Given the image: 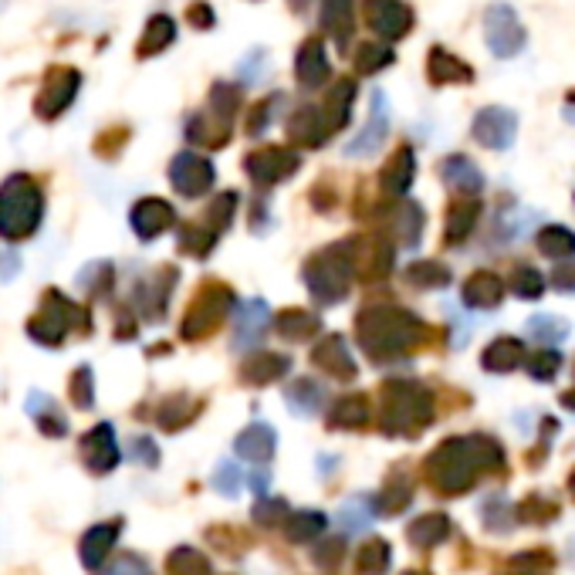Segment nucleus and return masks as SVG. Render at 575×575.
I'll use <instances>...</instances> for the list:
<instances>
[{
	"label": "nucleus",
	"instance_id": "5701e85b",
	"mask_svg": "<svg viewBox=\"0 0 575 575\" xmlns=\"http://www.w3.org/2000/svg\"><path fill=\"white\" fill-rule=\"evenodd\" d=\"M535 244H538V251H542L545 258H552V261H569V258H575V234H572L569 227L548 224V227L538 230Z\"/></svg>",
	"mask_w": 575,
	"mask_h": 575
},
{
	"label": "nucleus",
	"instance_id": "c03bdc74",
	"mask_svg": "<svg viewBox=\"0 0 575 575\" xmlns=\"http://www.w3.org/2000/svg\"><path fill=\"white\" fill-rule=\"evenodd\" d=\"M562 406H569V410H575V389H569V393L562 396Z\"/></svg>",
	"mask_w": 575,
	"mask_h": 575
},
{
	"label": "nucleus",
	"instance_id": "4c0bfd02",
	"mask_svg": "<svg viewBox=\"0 0 575 575\" xmlns=\"http://www.w3.org/2000/svg\"><path fill=\"white\" fill-rule=\"evenodd\" d=\"M386 562H389V548L383 542H373L362 552V569H366L369 575H379L386 569Z\"/></svg>",
	"mask_w": 575,
	"mask_h": 575
},
{
	"label": "nucleus",
	"instance_id": "dca6fc26",
	"mask_svg": "<svg viewBox=\"0 0 575 575\" xmlns=\"http://www.w3.org/2000/svg\"><path fill=\"white\" fill-rule=\"evenodd\" d=\"M187 136L197 146H224L230 139V119H227V115L214 112V109L197 112L190 119V126H187Z\"/></svg>",
	"mask_w": 575,
	"mask_h": 575
},
{
	"label": "nucleus",
	"instance_id": "9d476101",
	"mask_svg": "<svg viewBox=\"0 0 575 575\" xmlns=\"http://www.w3.org/2000/svg\"><path fill=\"white\" fill-rule=\"evenodd\" d=\"M329 58H325V44L318 38H305L302 48H298L295 55V78L298 85L308 88V92H315V88H322L329 82Z\"/></svg>",
	"mask_w": 575,
	"mask_h": 575
},
{
	"label": "nucleus",
	"instance_id": "412c9836",
	"mask_svg": "<svg viewBox=\"0 0 575 575\" xmlns=\"http://www.w3.org/2000/svg\"><path fill=\"white\" fill-rule=\"evenodd\" d=\"M132 224L143 237H156L159 230H166L173 224V210L166 200H143L136 203V210H132Z\"/></svg>",
	"mask_w": 575,
	"mask_h": 575
},
{
	"label": "nucleus",
	"instance_id": "c9c22d12",
	"mask_svg": "<svg viewBox=\"0 0 575 575\" xmlns=\"http://www.w3.org/2000/svg\"><path fill=\"white\" fill-rule=\"evenodd\" d=\"M342 525L349 528V532H362V528H369L373 525V508H369V501H349L342 508Z\"/></svg>",
	"mask_w": 575,
	"mask_h": 575
},
{
	"label": "nucleus",
	"instance_id": "39448f33",
	"mask_svg": "<svg viewBox=\"0 0 575 575\" xmlns=\"http://www.w3.org/2000/svg\"><path fill=\"white\" fill-rule=\"evenodd\" d=\"M78 88H82V75H78L75 68H65V65L48 68V75H44V82L38 88V99H34V112H38L41 119H58V115L75 102Z\"/></svg>",
	"mask_w": 575,
	"mask_h": 575
},
{
	"label": "nucleus",
	"instance_id": "7ed1b4c3",
	"mask_svg": "<svg viewBox=\"0 0 575 575\" xmlns=\"http://www.w3.org/2000/svg\"><path fill=\"white\" fill-rule=\"evenodd\" d=\"M484 41H488V51L494 58H515L525 51L528 31L525 24L518 21L515 7L491 4L488 11H484Z\"/></svg>",
	"mask_w": 575,
	"mask_h": 575
},
{
	"label": "nucleus",
	"instance_id": "f704fd0d",
	"mask_svg": "<svg viewBox=\"0 0 575 575\" xmlns=\"http://www.w3.org/2000/svg\"><path fill=\"white\" fill-rule=\"evenodd\" d=\"M511 291L518 298H538L545 291V278L535 268H518L515 278H511Z\"/></svg>",
	"mask_w": 575,
	"mask_h": 575
},
{
	"label": "nucleus",
	"instance_id": "6ab92c4d",
	"mask_svg": "<svg viewBox=\"0 0 575 575\" xmlns=\"http://www.w3.org/2000/svg\"><path fill=\"white\" fill-rule=\"evenodd\" d=\"M501 298H504V281L491 271H477L474 278L464 285V302L471 308H484V312H491V308L501 305Z\"/></svg>",
	"mask_w": 575,
	"mask_h": 575
},
{
	"label": "nucleus",
	"instance_id": "37998d69",
	"mask_svg": "<svg viewBox=\"0 0 575 575\" xmlns=\"http://www.w3.org/2000/svg\"><path fill=\"white\" fill-rule=\"evenodd\" d=\"M288 7H291V11H295V14H302L305 7H308V0H288Z\"/></svg>",
	"mask_w": 575,
	"mask_h": 575
},
{
	"label": "nucleus",
	"instance_id": "473e14b6",
	"mask_svg": "<svg viewBox=\"0 0 575 575\" xmlns=\"http://www.w3.org/2000/svg\"><path fill=\"white\" fill-rule=\"evenodd\" d=\"M562 369V356L555 349H545V352H535L532 359H528V373H532V379H538V383H548V379H555Z\"/></svg>",
	"mask_w": 575,
	"mask_h": 575
},
{
	"label": "nucleus",
	"instance_id": "6e6552de",
	"mask_svg": "<svg viewBox=\"0 0 575 575\" xmlns=\"http://www.w3.org/2000/svg\"><path fill=\"white\" fill-rule=\"evenodd\" d=\"M170 180L176 193H183V197H203L214 187V166H210V159L197 153H180L170 166Z\"/></svg>",
	"mask_w": 575,
	"mask_h": 575
},
{
	"label": "nucleus",
	"instance_id": "f03ea898",
	"mask_svg": "<svg viewBox=\"0 0 575 575\" xmlns=\"http://www.w3.org/2000/svg\"><path fill=\"white\" fill-rule=\"evenodd\" d=\"M41 190L38 183L28 176H11L0 187V234L7 237H24L38 227L41 220Z\"/></svg>",
	"mask_w": 575,
	"mask_h": 575
},
{
	"label": "nucleus",
	"instance_id": "a878e982",
	"mask_svg": "<svg viewBox=\"0 0 575 575\" xmlns=\"http://www.w3.org/2000/svg\"><path fill=\"white\" fill-rule=\"evenodd\" d=\"M393 48L389 44H379V41H366L356 48V55H352V68H356L359 75H376L383 72L386 65H393Z\"/></svg>",
	"mask_w": 575,
	"mask_h": 575
},
{
	"label": "nucleus",
	"instance_id": "7c9ffc66",
	"mask_svg": "<svg viewBox=\"0 0 575 575\" xmlns=\"http://www.w3.org/2000/svg\"><path fill=\"white\" fill-rule=\"evenodd\" d=\"M264 325H268V308L261 302H251L244 308V318H241V332H237V345H251L258 342L264 335Z\"/></svg>",
	"mask_w": 575,
	"mask_h": 575
},
{
	"label": "nucleus",
	"instance_id": "a19ab883",
	"mask_svg": "<svg viewBox=\"0 0 575 575\" xmlns=\"http://www.w3.org/2000/svg\"><path fill=\"white\" fill-rule=\"evenodd\" d=\"M105 575H149L143 562L136 559H115L109 569H105Z\"/></svg>",
	"mask_w": 575,
	"mask_h": 575
},
{
	"label": "nucleus",
	"instance_id": "c756f323",
	"mask_svg": "<svg viewBox=\"0 0 575 575\" xmlns=\"http://www.w3.org/2000/svg\"><path fill=\"white\" fill-rule=\"evenodd\" d=\"M450 535V521L444 515H427L417 525H410V538L417 545H437Z\"/></svg>",
	"mask_w": 575,
	"mask_h": 575
},
{
	"label": "nucleus",
	"instance_id": "ea45409f",
	"mask_svg": "<svg viewBox=\"0 0 575 575\" xmlns=\"http://www.w3.org/2000/svg\"><path fill=\"white\" fill-rule=\"evenodd\" d=\"M552 285L559 288V291H575V261H559Z\"/></svg>",
	"mask_w": 575,
	"mask_h": 575
},
{
	"label": "nucleus",
	"instance_id": "1a4fd4ad",
	"mask_svg": "<svg viewBox=\"0 0 575 575\" xmlns=\"http://www.w3.org/2000/svg\"><path fill=\"white\" fill-rule=\"evenodd\" d=\"M247 173L254 176V183H281L285 176H291L298 170V153L291 149H281V146H271V149H258V153L247 156Z\"/></svg>",
	"mask_w": 575,
	"mask_h": 575
},
{
	"label": "nucleus",
	"instance_id": "2eb2a0df",
	"mask_svg": "<svg viewBox=\"0 0 575 575\" xmlns=\"http://www.w3.org/2000/svg\"><path fill=\"white\" fill-rule=\"evenodd\" d=\"M322 31H329L339 48H349L352 31H356L352 0H322Z\"/></svg>",
	"mask_w": 575,
	"mask_h": 575
},
{
	"label": "nucleus",
	"instance_id": "423d86ee",
	"mask_svg": "<svg viewBox=\"0 0 575 575\" xmlns=\"http://www.w3.org/2000/svg\"><path fill=\"white\" fill-rule=\"evenodd\" d=\"M471 132L484 149H508L515 146L518 136V115L511 109H501V105H488V109L474 115Z\"/></svg>",
	"mask_w": 575,
	"mask_h": 575
},
{
	"label": "nucleus",
	"instance_id": "f8f14e48",
	"mask_svg": "<svg viewBox=\"0 0 575 575\" xmlns=\"http://www.w3.org/2000/svg\"><path fill=\"white\" fill-rule=\"evenodd\" d=\"M389 136V112H386V95L376 92L373 95V112H369V122L362 126V132L349 143L345 153L349 156H373L376 149H383V139Z\"/></svg>",
	"mask_w": 575,
	"mask_h": 575
},
{
	"label": "nucleus",
	"instance_id": "4be33fe9",
	"mask_svg": "<svg viewBox=\"0 0 575 575\" xmlns=\"http://www.w3.org/2000/svg\"><path fill=\"white\" fill-rule=\"evenodd\" d=\"M413 173H417V159H413V149H396V156L389 159V166L383 170V187L393 193V197H403L413 183Z\"/></svg>",
	"mask_w": 575,
	"mask_h": 575
},
{
	"label": "nucleus",
	"instance_id": "79ce46f5",
	"mask_svg": "<svg viewBox=\"0 0 575 575\" xmlns=\"http://www.w3.org/2000/svg\"><path fill=\"white\" fill-rule=\"evenodd\" d=\"M220 484H224L227 494H234V488H237V467L234 464H224L217 471V488H220Z\"/></svg>",
	"mask_w": 575,
	"mask_h": 575
},
{
	"label": "nucleus",
	"instance_id": "f3484780",
	"mask_svg": "<svg viewBox=\"0 0 575 575\" xmlns=\"http://www.w3.org/2000/svg\"><path fill=\"white\" fill-rule=\"evenodd\" d=\"M173 41H176V21L170 14H153L146 24V31H143V38H139V44H136V55L156 58V55H163Z\"/></svg>",
	"mask_w": 575,
	"mask_h": 575
},
{
	"label": "nucleus",
	"instance_id": "cd10ccee",
	"mask_svg": "<svg viewBox=\"0 0 575 575\" xmlns=\"http://www.w3.org/2000/svg\"><path fill=\"white\" fill-rule=\"evenodd\" d=\"M237 450L247 454L251 460H258V464H264V460L274 454V433L258 423V427H251L241 440H237Z\"/></svg>",
	"mask_w": 575,
	"mask_h": 575
},
{
	"label": "nucleus",
	"instance_id": "a18cd8bd",
	"mask_svg": "<svg viewBox=\"0 0 575 575\" xmlns=\"http://www.w3.org/2000/svg\"><path fill=\"white\" fill-rule=\"evenodd\" d=\"M569 491L575 494V474H572V481H569Z\"/></svg>",
	"mask_w": 575,
	"mask_h": 575
},
{
	"label": "nucleus",
	"instance_id": "b1692460",
	"mask_svg": "<svg viewBox=\"0 0 575 575\" xmlns=\"http://www.w3.org/2000/svg\"><path fill=\"white\" fill-rule=\"evenodd\" d=\"M288 136L298 139L302 146H318L325 136H329V132H325V126H322V115H318V109L305 105V109H298L288 119Z\"/></svg>",
	"mask_w": 575,
	"mask_h": 575
},
{
	"label": "nucleus",
	"instance_id": "393cba45",
	"mask_svg": "<svg viewBox=\"0 0 575 575\" xmlns=\"http://www.w3.org/2000/svg\"><path fill=\"white\" fill-rule=\"evenodd\" d=\"M82 450H85V457L92 460L95 471H109V467H115V433H112V427H95L85 437Z\"/></svg>",
	"mask_w": 575,
	"mask_h": 575
},
{
	"label": "nucleus",
	"instance_id": "58836bf2",
	"mask_svg": "<svg viewBox=\"0 0 575 575\" xmlns=\"http://www.w3.org/2000/svg\"><path fill=\"white\" fill-rule=\"evenodd\" d=\"M187 17H190V24L193 28H200V31H210L214 28V7L207 4V0H193V4L187 7Z\"/></svg>",
	"mask_w": 575,
	"mask_h": 575
},
{
	"label": "nucleus",
	"instance_id": "c85d7f7f",
	"mask_svg": "<svg viewBox=\"0 0 575 575\" xmlns=\"http://www.w3.org/2000/svg\"><path fill=\"white\" fill-rule=\"evenodd\" d=\"M528 332H532V339H538V342L555 345L569 335V322H565V318H555V315H535V318H528Z\"/></svg>",
	"mask_w": 575,
	"mask_h": 575
},
{
	"label": "nucleus",
	"instance_id": "f257e3e1",
	"mask_svg": "<svg viewBox=\"0 0 575 575\" xmlns=\"http://www.w3.org/2000/svg\"><path fill=\"white\" fill-rule=\"evenodd\" d=\"M501 464L504 454L491 437H464V440H447L430 457V474L447 494H457L471 488L477 474L498 471Z\"/></svg>",
	"mask_w": 575,
	"mask_h": 575
},
{
	"label": "nucleus",
	"instance_id": "aec40b11",
	"mask_svg": "<svg viewBox=\"0 0 575 575\" xmlns=\"http://www.w3.org/2000/svg\"><path fill=\"white\" fill-rule=\"evenodd\" d=\"M525 345H521L518 339H498L491 342L488 349H484V369L488 373H511V369L525 366Z\"/></svg>",
	"mask_w": 575,
	"mask_h": 575
},
{
	"label": "nucleus",
	"instance_id": "a211bd4d",
	"mask_svg": "<svg viewBox=\"0 0 575 575\" xmlns=\"http://www.w3.org/2000/svg\"><path fill=\"white\" fill-rule=\"evenodd\" d=\"M440 176L447 180V187H454L457 193H467V197H474V193H481L484 187V176L481 170L471 163L467 156H450L440 163Z\"/></svg>",
	"mask_w": 575,
	"mask_h": 575
},
{
	"label": "nucleus",
	"instance_id": "2f4dec72",
	"mask_svg": "<svg viewBox=\"0 0 575 575\" xmlns=\"http://www.w3.org/2000/svg\"><path fill=\"white\" fill-rule=\"evenodd\" d=\"M281 99H285V95H268V99H261L251 112H247V132H251V136H261V132L271 126L274 112L281 109Z\"/></svg>",
	"mask_w": 575,
	"mask_h": 575
},
{
	"label": "nucleus",
	"instance_id": "bb28decb",
	"mask_svg": "<svg viewBox=\"0 0 575 575\" xmlns=\"http://www.w3.org/2000/svg\"><path fill=\"white\" fill-rule=\"evenodd\" d=\"M477 214H481V203H477V200L454 203V207H450V214H447V241H464V237L474 230Z\"/></svg>",
	"mask_w": 575,
	"mask_h": 575
},
{
	"label": "nucleus",
	"instance_id": "9b49d317",
	"mask_svg": "<svg viewBox=\"0 0 575 575\" xmlns=\"http://www.w3.org/2000/svg\"><path fill=\"white\" fill-rule=\"evenodd\" d=\"M396 406L389 410V427L410 430L430 420V396L417 386H400L396 389Z\"/></svg>",
	"mask_w": 575,
	"mask_h": 575
},
{
	"label": "nucleus",
	"instance_id": "20e7f679",
	"mask_svg": "<svg viewBox=\"0 0 575 575\" xmlns=\"http://www.w3.org/2000/svg\"><path fill=\"white\" fill-rule=\"evenodd\" d=\"M413 339H417V322L403 312H393V308H386V312L379 308L362 322V342L376 352H400Z\"/></svg>",
	"mask_w": 575,
	"mask_h": 575
},
{
	"label": "nucleus",
	"instance_id": "e433bc0d",
	"mask_svg": "<svg viewBox=\"0 0 575 575\" xmlns=\"http://www.w3.org/2000/svg\"><path fill=\"white\" fill-rule=\"evenodd\" d=\"M410 278L417 281V285L433 288V285H447L450 274H447L444 268H437V264H417V268L410 271Z\"/></svg>",
	"mask_w": 575,
	"mask_h": 575
},
{
	"label": "nucleus",
	"instance_id": "72a5a7b5",
	"mask_svg": "<svg viewBox=\"0 0 575 575\" xmlns=\"http://www.w3.org/2000/svg\"><path fill=\"white\" fill-rule=\"evenodd\" d=\"M112 538H115V528H92V532L85 535V542H82V559H85V565H99Z\"/></svg>",
	"mask_w": 575,
	"mask_h": 575
},
{
	"label": "nucleus",
	"instance_id": "0eeeda50",
	"mask_svg": "<svg viewBox=\"0 0 575 575\" xmlns=\"http://www.w3.org/2000/svg\"><path fill=\"white\" fill-rule=\"evenodd\" d=\"M362 14H366V24L383 41H400L413 28V11L403 0H366Z\"/></svg>",
	"mask_w": 575,
	"mask_h": 575
},
{
	"label": "nucleus",
	"instance_id": "4468645a",
	"mask_svg": "<svg viewBox=\"0 0 575 575\" xmlns=\"http://www.w3.org/2000/svg\"><path fill=\"white\" fill-rule=\"evenodd\" d=\"M427 75L433 85H467L474 78L471 65L460 61L457 55H450L447 48H433L427 58Z\"/></svg>",
	"mask_w": 575,
	"mask_h": 575
},
{
	"label": "nucleus",
	"instance_id": "ddd939ff",
	"mask_svg": "<svg viewBox=\"0 0 575 575\" xmlns=\"http://www.w3.org/2000/svg\"><path fill=\"white\" fill-rule=\"evenodd\" d=\"M352 102H356V82H352V78H339V82L329 88V95H325L322 112H318L325 132H339L345 122H349Z\"/></svg>",
	"mask_w": 575,
	"mask_h": 575
}]
</instances>
